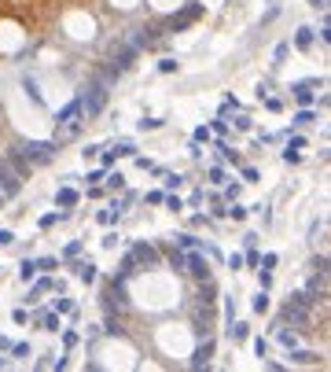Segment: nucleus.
I'll list each match as a JSON object with an SVG mask.
<instances>
[{
    "label": "nucleus",
    "mask_w": 331,
    "mask_h": 372,
    "mask_svg": "<svg viewBox=\"0 0 331 372\" xmlns=\"http://www.w3.org/2000/svg\"><path fill=\"white\" fill-rule=\"evenodd\" d=\"M235 195H239V184H228V188H225V199H228V203H232Z\"/></svg>",
    "instance_id": "bf43d9fd"
},
{
    "label": "nucleus",
    "mask_w": 331,
    "mask_h": 372,
    "mask_svg": "<svg viewBox=\"0 0 331 372\" xmlns=\"http://www.w3.org/2000/svg\"><path fill=\"white\" fill-rule=\"evenodd\" d=\"M110 151H114V159H129V155L136 151V144H133V140H118Z\"/></svg>",
    "instance_id": "412c9836"
},
{
    "label": "nucleus",
    "mask_w": 331,
    "mask_h": 372,
    "mask_svg": "<svg viewBox=\"0 0 331 372\" xmlns=\"http://www.w3.org/2000/svg\"><path fill=\"white\" fill-rule=\"evenodd\" d=\"M243 181H258V169L254 166H243Z\"/></svg>",
    "instance_id": "5fc2aeb1"
},
{
    "label": "nucleus",
    "mask_w": 331,
    "mask_h": 372,
    "mask_svg": "<svg viewBox=\"0 0 331 372\" xmlns=\"http://www.w3.org/2000/svg\"><path fill=\"white\" fill-rule=\"evenodd\" d=\"M287 148H291V151H302V148H306V136H291Z\"/></svg>",
    "instance_id": "3c124183"
},
{
    "label": "nucleus",
    "mask_w": 331,
    "mask_h": 372,
    "mask_svg": "<svg viewBox=\"0 0 331 372\" xmlns=\"http://www.w3.org/2000/svg\"><path fill=\"white\" fill-rule=\"evenodd\" d=\"M210 133H217V136H225V133H228V122H225V115H221V118H214Z\"/></svg>",
    "instance_id": "72a5a7b5"
},
{
    "label": "nucleus",
    "mask_w": 331,
    "mask_h": 372,
    "mask_svg": "<svg viewBox=\"0 0 331 372\" xmlns=\"http://www.w3.org/2000/svg\"><path fill=\"white\" fill-rule=\"evenodd\" d=\"M19 276H22V284H29L37 276V262H29V258H22V266H19Z\"/></svg>",
    "instance_id": "6ab92c4d"
},
{
    "label": "nucleus",
    "mask_w": 331,
    "mask_h": 372,
    "mask_svg": "<svg viewBox=\"0 0 331 372\" xmlns=\"http://www.w3.org/2000/svg\"><path fill=\"white\" fill-rule=\"evenodd\" d=\"M180 184H184L180 174H166V188H180Z\"/></svg>",
    "instance_id": "37998d69"
},
{
    "label": "nucleus",
    "mask_w": 331,
    "mask_h": 372,
    "mask_svg": "<svg viewBox=\"0 0 331 372\" xmlns=\"http://www.w3.org/2000/svg\"><path fill=\"white\" fill-rule=\"evenodd\" d=\"M309 4L317 8V11H327V0H309Z\"/></svg>",
    "instance_id": "052dcab7"
},
{
    "label": "nucleus",
    "mask_w": 331,
    "mask_h": 372,
    "mask_svg": "<svg viewBox=\"0 0 331 372\" xmlns=\"http://www.w3.org/2000/svg\"><path fill=\"white\" fill-rule=\"evenodd\" d=\"M100 151H103V148H100V144H88V148H85V151H81V155H85V159H96V155H100Z\"/></svg>",
    "instance_id": "603ef678"
},
{
    "label": "nucleus",
    "mask_w": 331,
    "mask_h": 372,
    "mask_svg": "<svg viewBox=\"0 0 331 372\" xmlns=\"http://www.w3.org/2000/svg\"><path fill=\"white\" fill-rule=\"evenodd\" d=\"M210 181H225V169H221V166H210Z\"/></svg>",
    "instance_id": "13d9d810"
},
{
    "label": "nucleus",
    "mask_w": 331,
    "mask_h": 372,
    "mask_svg": "<svg viewBox=\"0 0 331 372\" xmlns=\"http://www.w3.org/2000/svg\"><path fill=\"white\" fill-rule=\"evenodd\" d=\"M136 55H140V48H136V44L129 41V37H125V34H118L114 41H110L107 44V67L110 70H129L133 63H136Z\"/></svg>",
    "instance_id": "f257e3e1"
},
{
    "label": "nucleus",
    "mask_w": 331,
    "mask_h": 372,
    "mask_svg": "<svg viewBox=\"0 0 331 372\" xmlns=\"http://www.w3.org/2000/svg\"><path fill=\"white\" fill-rule=\"evenodd\" d=\"M280 321H283V324H291V328H298V332H302L306 324H309V309L287 299V302H283V309H280Z\"/></svg>",
    "instance_id": "423d86ee"
},
{
    "label": "nucleus",
    "mask_w": 331,
    "mask_h": 372,
    "mask_svg": "<svg viewBox=\"0 0 331 372\" xmlns=\"http://www.w3.org/2000/svg\"><path fill=\"white\" fill-rule=\"evenodd\" d=\"M276 339H280V343L287 347V350H291V347L298 343V339H294V332H287V328H280V332H276Z\"/></svg>",
    "instance_id": "c756f323"
},
{
    "label": "nucleus",
    "mask_w": 331,
    "mask_h": 372,
    "mask_svg": "<svg viewBox=\"0 0 331 372\" xmlns=\"http://www.w3.org/2000/svg\"><path fill=\"white\" fill-rule=\"evenodd\" d=\"M250 126H254V122H250V118H247V115H239V118H235V129H243V133H247V129H250Z\"/></svg>",
    "instance_id": "8fccbe9b"
},
{
    "label": "nucleus",
    "mask_w": 331,
    "mask_h": 372,
    "mask_svg": "<svg viewBox=\"0 0 331 372\" xmlns=\"http://www.w3.org/2000/svg\"><path fill=\"white\" fill-rule=\"evenodd\" d=\"M184 273H192L195 280H206L210 266H206V258H202V254H192V258H184Z\"/></svg>",
    "instance_id": "9d476101"
},
{
    "label": "nucleus",
    "mask_w": 331,
    "mask_h": 372,
    "mask_svg": "<svg viewBox=\"0 0 331 372\" xmlns=\"http://www.w3.org/2000/svg\"><path fill=\"white\" fill-rule=\"evenodd\" d=\"M11 151L22 155L29 166H44V162H52L55 155H59V144L55 140H22V144H15Z\"/></svg>",
    "instance_id": "f03ea898"
},
{
    "label": "nucleus",
    "mask_w": 331,
    "mask_h": 372,
    "mask_svg": "<svg viewBox=\"0 0 331 372\" xmlns=\"http://www.w3.org/2000/svg\"><path fill=\"white\" fill-rule=\"evenodd\" d=\"M162 207H166V210H173V214H177V210H184V203H180L177 195H162Z\"/></svg>",
    "instance_id": "cd10ccee"
},
{
    "label": "nucleus",
    "mask_w": 331,
    "mask_h": 372,
    "mask_svg": "<svg viewBox=\"0 0 331 372\" xmlns=\"http://www.w3.org/2000/svg\"><path fill=\"white\" fill-rule=\"evenodd\" d=\"M228 335L235 339V343H243V339L250 335V324H243V321H235V324H232V328H228Z\"/></svg>",
    "instance_id": "4be33fe9"
},
{
    "label": "nucleus",
    "mask_w": 331,
    "mask_h": 372,
    "mask_svg": "<svg viewBox=\"0 0 331 372\" xmlns=\"http://www.w3.org/2000/svg\"><path fill=\"white\" fill-rule=\"evenodd\" d=\"M210 358H214V339L206 335V339H202V347L192 354V361H188V365H192V368H206V365H210Z\"/></svg>",
    "instance_id": "9b49d317"
},
{
    "label": "nucleus",
    "mask_w": 331,
    "mask_h": 372,
    "mask_svg": "<svg viewBox=\"0 0 331 372\" xmlns=\"http://www.w3.org/2000/svg\"><path fill=\"white\" fill-rule=\"evenodd\" d=\"M8 243H15V232L11 228H0V247H8Z\"/></svg>",
    "instance_id": "49530a36"
},
{
    "label": "nucleus",
    "mask_w": 331,
    "mask_h": 372,
    "mask_svg": "<svg viewBox=\"0 0 331 372\" xmlns=\"http://www.w3.org/2000/svg\"><path fill=\"white\" fill-rule=\"evenodd\" d=\"M125 258L133 262V269H136V266H144V269H155V266H159V251H155L151 243H133V251L125 254Z\"/></svg>",
    "instance_id": "6e6552de"
},
{
    "label": "nucleus",
    "mask_w": 331,
    "mask_h": 372,
    "mask_svg": "<svg viewBox=\"0 0 331 372\" xmlns=\"http://www.w3.org/2000/svg\"><path fill=\"white\" fill-rule=\"evenodd\" d=\"M74 118H81V96H74L67 107H59L55 111V126H70Z\"/></svg>",
    "instance_id": "1a4fd4ad"
},
{
    "label": "nucleus",
    "mask_w": 331,
    "mask_h": 372,
    "mask_svg": "<svg viewBox=\"0 0 331 372\" xmlns=\"http://www.w3.org/2000/svg\"><path fill=\"white\" fill-rule=\"evenodd\" d=\"M122 184H125L122 174H110V177H107V188H122Z\"/></svg>",
    "instance_id": "de8ad7c7"
},
{
    "label": "nucleus",
    "mask_w": 331,
    "mask_h": 372,
    "mask_svg": "<svg viewBox=\"0 0 331 372\" xmlns=\"http://www.w3.org/2000/svg\"><path fill=\"white\" fill-rule=\"evenodd\" d=\"M313 85H317V81H298V85H291V92H294V100L302 103V107H309V103H313V92H309Z\"/></svg>",
    "instance_id": "4468645a"
},
{
    "label": "nucleus",
    "mask_w": 331,
    "mask_h": 372,
    "mask_svg": "<svg viewBox=\"0 0 331 372\" xmlns=\"http://www.w3.org/2000/svg\"><path fill=\"white\" fill-rule=\"evenodd\" d=\"M159 70H162V74H173V70H177V59H173V55L159 59Z\"/></svg>",
    "instance_id": "58836bf2"
},
{
    "label": "nucleus",
    "mask_w": 331,
    "mask_h": 372,
    "mask_svg": "<svg viewBox=\"0 0 331 372\" xmlns=\"http://www.w3.org/2000/svg\"><path fill=\"white\" fill-rule=\"evenodd\" d=\"M63 218H67V214H44V218H41V228H52V225L63 221Z\"/></svg>",
    "instance_id": "ea45409f"
},
{
    "label": "nucleus",
    "mask_w": 331,
    "mask_h": 372,
    "mask_svg": "<svg viewBox=\"0 0 331 372\" xmlns=\"http://www.w3.org/2000/svg\"><path fill=\"white\" fill-rule=\"evenodd\" d=\"M0 350H11V339L8 335H0Z\"/></svg>",
    "instance_id": "680f3d73"
},
{
    "label": "nucleus",
    "mask_w": 331,
    "mask_h": 372,
    "mask_svg": "<svg viewBox=\"0 0 331 372\" xmlns=\"http://www.w3.org/2000/svg\"><path fill=\"white\" fill-rule=\"evenodd\" d=\"M250 306H254V313H265V309H269V295H265V288L254 295V302H250Z\"/></svg>",
    "instance_id": "b1692460"
},
{
    "label": "nucleus",
    "mask_w": 331,
    "mask_h": 372,
    "mask_svg": "<svg viewBox=\"0 0 331 372\" xmlns=\"http://www.w3.org/2000/svg\"><path fill=\"white\" fill-rule=\"evenodd\" d=\"M199 15H202V4H199V0H188L177 15H169V19H166V26H169V30H188V26L199 19Z\"/></svg>",
    "instance_id": "39448f33"
},
{
    "label": "nucleus",
    "mask_w": 331,
    "mask_h": 372,
    "mask_svg": "<svg viewBox=\"0 0 331 372\" xmlns=\"http://www.w3.org/2000/svg\"><path fill=\"white\" fill-rule=\"evenodd\" d=\"M103 306H107V309H125V306H129V295H125V280H118V276H114V280L103 288Z\"/></svg>",
    "instance_id": "0eeeda50"
},
{
    "label": "nucleus",
    "mask_w": 331,
    "mask_h": 372,
    "mask_svg": "<svg viewBox=\"0 0 331 372\" xmlns=\"http://www.w3.org/2000/svg\"><path fill=\"white\" fill-rule=\"evenodd\" d=\"M247 214H250V210H247L243 203H235V199H232V207H228V218H232V221H243Z\"/></svg>",
    "instance_id": "5701e85b"
},
{
    "label": "nucleus",
    "mask_w": 331,
    "mask_h": 372,
    "mask_svg": "<svg viewBox=\"0 0 331 372\" xmlns=\"http://www.w3.org/2000/svg\"><path fill=\"white\" fill-rule=\"evenodd\" d=\"M309 44H313V30H309V26H302V30L294 34V48H302V52H306Z\"/></svg>",
    "instance_id": "a211bd4d"
},
{
    "label": "nucleus",
    "mask_w": 331,
    "mask_h": 372,
    "mask_svg": "<svg viewBox=\"0 0 331 372\" xmlns=\"http://www.w3.org/2000/svg\"><path fill=\"white\" fill-rule=\"evenodd\" d=\"M276 262H280V254H273V251L269 254H258V266H265V269H273Z\"/></svg>",
    "instance_id": "e433bc0d"
},
{
    "label": "nucleus",
    "mask_w": 331,
    "mask_h": 372,
    "mask_svg": "<svg viewBox=\"0 0 331 372\" xmlns=\"http://www.w3.org/2000/svg\"><path fill=\"white\" fill-rule=\"evenodd\" d=\"M320 41H324V44H327V41H331V26H327V19H324V22H320Z\"/></svg>",
    "instance_id": "864d4df0"
},
{
    "label": "nucleus",
    "mask_w": 331,
    "mask_h": 372,
    "mask_svg": "<svg viewBox=\"0 0 331 372\" xmlns=\"http://www.w3.org/2000/svg\"><path fill=\"white\" fill-rule=\"evenodd\" d=\"M159 126H162V118H144V122H140V129H147V133L159 129Z\"/></svg>",
    "instance_id": "c03bdc74"
},
{
    "label": "nucleus",
    "mask_w": 331,
    "mask_h": 372,
    "mask_svg": "<svg viewBox=\"0 0 331 372\" xmlns=\"http://www.w3.org/2000/svg\"><path fill=\"white\" fill-rule=\"evenodd\" d=\"M55 313H74V302L70 299H59L55 302Z\"/></svg>",
    "instance_id": "79ce46f5"
},
{
    "label": "nucleus",
    "mask_w": 331,
    "mask_h": 372,
    "mask_svg": "<svg viewBox=\"0 0 331 372\" xmlns=\"http://www.w3.org/2000/svg\"><path fill=\"white\" fill-rule=\"evenodd\" d=\"M22 192V177H19V169H15L8 159H0V195L4 199H15Z\"/></svg>",
    "instance_id": "20e7f679"
},
{
    "label": "nucleus",
    "mask_w": 331,
    "mask_h": 372,
    "mask_svg": "<svg viewBox=\"0 0 331 372\" xmlns=\"http://www.w3.org/2000/svg\"><path fill=\"white\" fill-rule=\"evenodd\" d=\"M0 368H4V358H0Z\"/></svg>",
    "instance_id": "0e129e2a"
},
{
    "label": "nucleus",
    "mask_w": 331,
    "mask_h": 372,
    "mask_svg": "<svg viewBox=\"0 0 331 372\" xmlns=\"http://www.w3.org/2000/svg\"><path fill=\"white\" fill-rule=\"evenodd\" d=\"M74 276L81 284H92L96 280V262H74Z\"/></svg>",
    "instance_id": "f8f14e48"
},
{
    "label": "nucleus",
    "mask_w": 331,
    "mask_h": 372,
    "mask_svg": "<svg viewBox=\"0 0 331 372\" xmlns=\"http://www.w3.org/2000/svg\"><path fill=\"white\" fill-rule=\"evenodd\" d=\"M22 89L29 92V100H34V103H41V92H37V85H34V81H29V77H26V81H22Z\"/></svg>",
    "instance_id": "a19ab883"
},
{
    "label": "nucleus",
    "mask_w": 331,
    "mask_h": 372,
    "mask_svg": "<svg viewBox=\"0 0 331 372\" xmlns=\"http://www.w3.org/2000/svg\"><path fill=\"white\" fill-rule=\"evenodd\" d=\"M313 118H317V115H313V111H298V115H294V122H291V126H309Z\"/></svg>",
    "instance_id": "473e14b6"
},
{
    "label": "nucleus",
    "mask_w": 331,
    "mask_h": 372,
    "mask_svg": "<svg viewBox=\"0 0 331 372\" xmlns=\"http://www.w3.org/2000/svg\"><path fill=\"white\" fill-rule=\"evenodd\" d=\"M77 199H81V195H77L74 188H59V192H55V207H63V210H67V207H77Z\"/></svg>",
    "instance_id": "2eb2a0df"
},
{
    "label": "nucleus",
    "mask_w": 331,
    "mask_h": 372,
    "mask_svg": "<svg viewBox=\"0 0 331 372\" xmlns=\"http://www.w3.org/2000/svg\"><path fill=\"white\" fill-rule=\"evenodd\" d=\"M287 52H291V44H287V41L276 44V63H283V59H287Z\"/></svg>",
    "instance_id": "a18cd8bd"
},
{
    "label": "nucleus",
    "mask_w": 331,
    "mask_h": 372,
    "mask_svg": "<svg viewBox=\"0 0 331 372\" xmlns=\"http://www.w3.org/2000/svg\"><path fill=\"white\" fill-rule=\"evenodd\" d=\"M199 302H202V306H214V302H217V288H214L210 276H206V280H199Z\"/></svg>",
    "instance_id": "ddd939ff"
},
{
    "label": "nucleus",
    "mask_w": 331,
    "mask_h": 372,
    "mask_svg": "<svg viewBox=\"0 0 331 372\" xmlns=\"http://www.w3.org/2000/svg\"><path fill=\"white\" fill-rule=\"evenodd\" d=\"M192 140H195V144H206V140H210V126H199V129L192 133Z\"/></svg>",
    "instance_id": "f704fd0d"
},
{
    "label": "nucleus",
    "mask_w": 331,
    "mask_h": 372,
    "mask_svg": "<svg viewBox=\"0 0 331 372\" xmlns=\"http://www.w3.org/2000/svg\"><path fill=\"white\" fill-rule=\"evenodd\" d=\"M228 269H232V273H235V269H243V258H239V254H232V258H228Z\"/></svg>",
    "instance_id": "6e6d98bb"
},
{
    "label": "nucleus",
    "mask_w": 331,
    "mask_h": 372,
    "mask_svg": "<svg viewBox=\"0 0 331 372\" xmlns=\"http://www.w3.org/2000/svg\"><path fill=\"white\" fill-rule=\"evenodd\" d=\"M77 254H81V240H70L63 247V258H77Z\"/></svg>",
    "instance_id": "bb28decb"
},
{
    "label": "nucleus",
    "mask_w": 331,
    "mask_h": 372,
    "mask_svg": "<svg viewBox=\"0 0 331 372\" xmlns=\"http://www.w3.org/2000/svg\"><path fill=\"white\" fill-rule=\"evenodd\" d=\"M107 92H110V85H103L100 77H92V81L85 85V92H77L81 96V118H96L103 107H107Z\"/></svg>",
    "instance_id": "7ed1b4c3"
},
{
    "label": "nucleus",
    "mask_w": 331,
    "mask_h": 372,
    "mask_svg": "<svg viewBox=\"0 0 331 372\" xmlns=\"http://www.w3.org/2000/svg\"><path fill=\"white\" fill-rule=\"evenodd\" d=\"M173 243H177V247H199V240L192 236V232H180V236H173Z\"/></svg>",
    "instance_id": "393cba45"
},
{
    "label": "nucleus",
    "mask_w": 331,
    "mask_h": 372,
    "mask_svg": "<svg viewBox=\"0 0 331 372\" xmlns=\"http://www.w3.org/2000/svg\"><path fill=\"white\" fill-rule=\"evenodd\" d=\"M37 269H41V273H52V269H59V258H41V262H37Z\"/></svg>",
    "instance_id": "c9c22d12"
},
{
    "label": "nucleus",
    "mask_w": 331,
    "mask_h": 372,
    "mask_svg": "<svg viewBox=\"0 0 331 372\" xmlns=\"http://www.w3.org/2000/svg\"><path fill=\"white\" fill-rule=\"evenodd\" d=\"M309 269L313 273H327V254H317V258L309 262Z\"/></svg>",
    "instance_id": "7c9ffc66"
},
{
    "label": "nucleus",
    "mask_w": 331,
    "mask_h": 372,
    "mask_svg": "<svg viewBox=\"0 0 331 372\" xmlns=\"http://www.w3.org/2000/svg\"><path fill=\"white\" fill-rule=\"evenodd\" d=\"M103 332H107V335H125V328H122V321H118L114 313H107V321H103Z\"/></svg>",
    "instance_id": "aec40b11"
},
{
    "label": "nucleus",
    "mask_w": 331,
    "mask_h": 372,
    "mask_svg": "<svg viewBox=\"0 0 331 372\" xmlns=\"http://www.w3.org/2000/svg\"><path fill=\"white\" fill-rule=\"evenodd\" d=\"M0 207H4V195H0Z\"/></svg>",
    "instance_id": "e2e57ef3"
},
{
    "label": "nucleus",
    "mask_w": 331,
    "mask_h": 372,
    "mask_svg": "<svg viewBox=\"0 0 331 372\" xmlns=\"http://www.w3.org/2000/svg\"><path fill=\"white\" fill-rule=\"evenodd\" d=\"M77 343V332H63V347H74Z\"/></svg>",
    "instance_id": "4d7b16f0"
},
{
    "label": "nucleus",
    "mask_w": 331,
    "mask_h": 372,
    "mask_svg": "<svg viewBox=\"0 0 331 372\" xmlns=\"http://www.w3.org/2000/svg\"><path fill=\"white\" fill-rule=\"evenodd\" d=\"M52 276H41V280H34V288H29V302H37L41 295H44V291H52Z\"/></svg>",
    "instance_id": "dca6fc26"
},
{
    "label": "nucleus",
    "mask_w": 331,
    "mask_h": 372,
    "mask_svg": "<svg viewBox=\"0 0 331 372\" xmlns=\"http://www.w3.org/2000/svg\"><path fill=\"white\" fill-rule=\"evenodd\" d=\"M41 324H44V332H59V313H44Z\"/></svg>",
    "instance_id": "a878e982"
},
{
    "label": "nucleus",
    "mask_w": 331,
    "mask_h": 372,
    "mask_svg": "<svg viewBox=\"0 0 331 372\" xmlns=\"http://www.w3.org/2000/svg\"><path fill=\"white\" fill-rule=\"evenodd\" d=\"M118 240H122L118 232H107V236H103L100 243H103V251H114V247H118Z\"/></svg>",
    "instance_id": "2f4dec72"
},
{
    "label": "nucleus",
    "mask_w": 331,
    "mask_h": 372,
    "mask_svg": "<svg viewBox=\"0 0 331 372\" xmlns=\"http://www.w3.org/2000/svg\"><path fill=\"white\" fill-rule=\"evenodd\" d=\"M169 266L177 269V273H184V254H180V251H173V247H169Z\"/></svg>",
    "instance_id": "c85d7f7f"
},
{
    "label": "nucleus",
    "mask_w": 331,
    "mask_h": 372,
    "mask_svg": "<svg viewBox=\"0 0 331 372\" xmlns=\"http://www.w3.org/2000/svg\"><path fill=\"white\" fill-rule=\"evenodd\" d=\"M254 354H258V358H265V354H269V343H265V339H254Z\"/></svg>",
    "instance_id": "09e8293b"
},
{
    "label": "nucleus",
    "mask_w": 331,
    "mask_h": 372,
    "mask_svg": "<svg viewBox=\"0 0 331 372\" xmlns=\"http://www.w3.org/2000/svg\"><path fill=\"white\" fill-rule=\"evenodd\" d=\"M291 361H298V365H317L320 358H317V354H309V350H294L291 347Z\"/></svg>",
    "instance_id": "f3484780"
},
{
    "label": "nucleus",
    "mask_w": 331,
    "mask_h": 372,
    "mask_svg": "<svg viewBox=\"0 0 331 372\" xmlns=\"http://www.w3.org/2000/svg\"><path fill=\"white\" fill-rule=\"evenodd\" d=\"M11 354H15V358H29L34 350H29V343H11Z\"/></svg>",
    "instance_id": "4c0bfd02"
}]
</instances>
